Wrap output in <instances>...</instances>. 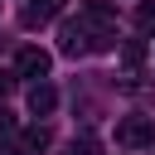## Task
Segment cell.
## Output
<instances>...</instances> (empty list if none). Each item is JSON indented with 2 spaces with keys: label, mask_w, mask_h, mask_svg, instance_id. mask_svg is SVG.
<instances>
[{
  "label": "cell",
  "mask_w": 155,
  "mask_h": 155,
  "mask_svg": "<svg viewBox=\"0 0 155 155\" xmlns=\"http://www.w3.org/2000/svg\"><path fill=\"white\" fill-rule=\"evenodd\" d=\"M150 140H155V126H150L145 116H126V121H116V145L140 150V145H150Z\"/></svg>",
  "instance_id": "1"
},
{
  "label": "cell",
  "mask_w": 155,
  "mask_h": 155,
  "mask_svg": "<svg viewBox=\"0 0 155 155\" xmlns=\"http://www.w3.org/2000/svg\"><path fill=\"white\" fill-rule=\"evenodd\" d=\"M48 68H53L48 48H19V58H15V73L19 78H48Z\"/></svg>",
  "instance_id": "2"
},
{
  "label": "cell",
  "mask_w": 155,
  "mask_h": 155,
  "mask_svg": "<svg viewBox=\"0 0 155 155\" xmlns=\"http://www.w3.org/2000/svg\"><path fill=\"white\" fill-rule=\"evenodd\" d=\"M82 19L102 24V29H116V5L111 0H82Z\"/></svg>",
  "instance_id": "3"
},
{
  "label": "cell",
  "mask_w": 155,
  "mask_h": 155,
  "mask_svg": "<svg viewBox=\"0 0 155 155\" xmlns=\"http://www.w3.org/2000/svg\"><path fill=\"white\" fill-rule=\"evenodd\" d=\"M53 107H58V92H53V87H48V82L39 78V82L29 87V111H34V116H48Z\"/></svg>",
  "instance_id": "4"
},
{
  "label": "cell",
  "mask_w": 155,
  "mask_h": 155,
  "mask_svg": "<svg viewBox=\"0 0 155 155\" xmlns=\"http://www.w3.org/2000/svg\"><path fill=\"white\" fill-rule=\"evenodd\" d=\"M58 10H63V0H29V5H24V24L39 29V24H48Z\"/></svg>",
  "instance_id": "5"
},
{
  "label": "cell",
  "mask_w": 155,
  "mask_h": 155,
  "mask_svg": "<svg viewBox=\"0 0 155 155\" xmlns=\"http://www.w3.org/2000/svg\"><path fill=\"white\" fill-rule=\"evenodd\" d=\"M48 140H53V136H48V126H29V131L19 136V145H24L29 155H39V150H48Z\"/></svg>",
  "instance_id": "6"
},
{
  "label": "cell",
  "mask_w": 155,
  "mask_h": 155,
  "mask_svg": "<svg viewBox=\"0 0 155 155\" xmlns=\"http://www.w3.org/2000/svg\"><path fill=\"white\" fill-rule=\"evenodd\" d=\"M136 24H140V34H155V0H140V10H136Z\"/></svg>",
  "instance_id": "7"
},
{
  "label": "cell",
  "mask_w": 155,
  "mask_h": 155,
  "mask_svg": "<svg viewBox=\"0 0 155 155\" xmlns=\"http://www.w3.org/2000/svg\"><path fill=\"white\" fill-rule=\"evenodd\" d=\"M121 58H126V63H131V68H136V63H140V58H145V44H140V39H131V44H126V48H121Z\"/></svg>",
  "instance_id": "8"
},
{
  "label": "cell",
  "mask_w": 155,
  "mask_h": 155,
  "mask_svg": "<svg viewBox=\"0 0 155 155\" xmlns=\"http://www.w3.org/2000/svg\"><path fill=\"white\" fill-rule=\"evenodd\" d=\"M73 155H102V145L92 136H82V140H73Z\"/></svg>",
  "instance_id": "9"
},
{
  "label": "cell",
  "mask_w": 155,
  "mask_h": 155,
  "mask_svg": "<svg viewBox=\"0 0 155 155\" xmlns=\"http://www.w3.org/2000/svg\"><path fill=\"white\" fill-rule=\"evenodd\" d=\"M10 92H15V78H10V73H0V97H10Z\"/></svg>",
  "instance_id": "10"
},
{
  "label": "cell",
  "mask_w": 155,
  "mask_h": 155,
  "mask_svg": "<svg viewBox=\"0 0 155 155\" xmlns=\"http://www.w3.org/2000/svg\"><path fill=\"white\" fill-rule=\"evenodd\" d=\"M0 131H10V111L5 107H0Z\"/></svg>",
  "instance_id": "11"
},
{
  "label": "cell",
  "mask_w": 155,
  "mask_h": 155,
  "mask_svg": "<svg viewBox=\"0 0 155 155\" xmlns=\"http://www.w3.org/2000/svg\"><path fill=\"white\" fill-rule=\"evenodd\" d=\"M0 155H15V145H5V140H0Z\"/></svg>",
  "instance_id": "12"
}]
</instances>
